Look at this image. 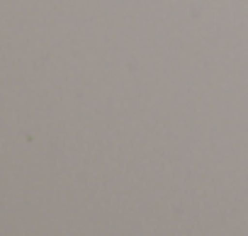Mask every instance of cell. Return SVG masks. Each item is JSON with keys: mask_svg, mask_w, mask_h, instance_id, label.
Listing matches in <instances>:
<instances>
[]
</instances>
